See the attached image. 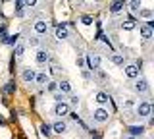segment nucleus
Instances as JSON below:
<instances>
[{
  "mask_svg": "<svg viewBox=\"0 0 154 139\" xmlns=\"http://www.w3.org/2000/svg\"><path fill=\"white\" fill-rule=\"evenodd\" d=\"M35 75H37V71L33 70V68H25V70L21 71V79L27 81V83H29V81H35Z\"/></svg>",
  "mask_w": 154,
  "mask_h": 139,
  "instance_id": "nucleus-7",
  "label": "nucleus"
},
{
  "mask_svg": "<svg viewBox=\"0 0 154 139\" xmlns=\"http://www.w3.org/2000/svg\"><path fill=\"white\" fill-rule=\"evenodd\" d=\"M23 52H25V46H23V45H16V52H14V58H21Z\"/></svg>",
  "mask_w": 154,
  "mask_h": 139,
  "instance_id": "nucleus-20",
  "label": "nucleus"
},
{
  "mask_svg": "<svg viewBox=\"0 0 154 139\" xmlns=\"http://www.w3.org/2000/svg\"><path fill=\"white\" fill-rule=\"evenodd\" d=\"M143 133H144V128L143 126H131V128H129V135H131V137L143 135Z\"/></svg>",
  "mask_w": 154,
  "mask_h": 139,
  "instance_id": "nucleus-16",
  "label": "nucleus"
},
{
  "mask_svg": "<svg viewBox=\"0 0 154 139\" xmlns=\"http://www.w3.org/2000/svg\"><path fill=\"white\" fill-rule=\"evenodd\" d=\"M108 100H110V95L104 93V91H100V93L96 95V103H98V104H106Z\"/></svg>",
  "mask_w": 154,
  "mask_h": 139,
  "instance_id": "nucleus-17",
  "label": "nucleus"
},
{
  "mask_svg": "<svg viewBox=\"0 0 154 139\" xmlns=\"http://www.w3.org/2000/svg\"><path fill=\"white\" fill-rule=\"evenodd\" d=\"M69 112H71V106L66 103V100H64V103H56V106H54V114H56L58 118H64V116H67Z\"/></svg>",
  "mask_w": 154,
  "mask_h": 139,
  "instance_id": "nucleus-1",
  "label": "nucleus"
},
{
  "mask_svg": "<svg viewBox=\"0 0 154 139\" xmlns=\"http://www.w3.org/2000/svg\"><path fill=\"white\" fill-rule=\"evenodd\" d=\"M56 37H58L60 41H66L67 37H69V31L66 29V25H58V27H56Z\"/></svg>",
  "mask_w": 154,
  "mask_h": 139,
  "instance_id": "nucleus-11",
  "label": "nucleus"
},
{
  "mask_svg": "<svg viewBox=\"0 0 154 139\" xmlns=\"http://www.w3.org/2000/svg\"><path fill=\"white\" fill-rule=\"evenodd\" d=\"M87 66H89V70H98L100 68V56L98 54H89L87 56Z\"/></svg>",
  "mask_w": 154,
  "mask_h": 139,
  "instance_id": "nucleus-3",
  "label": "nucleus"
},
{
  "mask_svg": "<svg viewBox=\"0 0 154 139\" xmlns=\"http://www.w3.org/2000/svg\"><path fill=\"white\" fill-rule=\"evenodd\" d=\"M141 16H143V17H148V20H150V17H152V12H150V10H143V12H141Z\"/></svg>",
  "mask_w": 154,
  "mask_h": 139,
  "instance_id": "nucleus-32",
  "label": "nucleus"
},
{
  "mask_svg": "<svg viewBox=\"0 0 154 139\" xmlns=\"http://www.w3.org/2000/svg\"><path fill=\"white\" fill-rule=\"evenodd\" d=\"M112 62H114L116 66H123L125 64V58H123L122 54H112Z\"/></svg>",
  "mask_w": 154,
  "mask_h": 139,
  "instance_id": "nucleus-19",
  "label": "nucleus"
},
{
  "mask_svg": "<svg viewBox=\"0 0 154 139\" xmlns=\"http://www.w3.org/2000/svg\"><path fill=\"white\" fill-rule=\"evenodd\" d=\"M4 91H6L8 95H14V93H16V83H14V81H8L6 87H4Z\"/></svg>",
  "mask_w": 154,
  "mask_h": 139,
  "instance_id": "nucleus-21",
  "label": "nucleus"
},
{
  "mask_svg": "<svg viewBox=\"0 0 154 139\" xmlns=\"http://www.w3.org/2000/svg\"><path fill=\"white\" fill-rule=\"evenodd\" d=\"M127 6H129V10H131L133 14H135V12H139V10H141V2H139V0H131V2H129V4H127Z\"/></svg>",
  "mask_w": 154,
  "mask_h": 139,
  "instance_id": "nucleus-18",
  "label": "nucleus"
},
{
  "mask_svg": "<svg viewBox=\"0 0 154 139\" xmlns=\"http://www.w3.org/2000/svg\"><path fill=\"white\" fill-rule=\"evenodd\" d=\"M0 126H6V120H4L2 116H0Z\"/></svg>",
  "mask_w": 154,
  "mask_h": 139,
  "instance_id": "nucleus-36",
  "label": "nucleus"
},
{
  "mask_svg": "<svg viewBox=\"0 0 154 139\" xmlns=\"http://www.w3.org/2000/svg\"><path fill=\"white\" fill-rule=\"evenodd\" d=\"M125 77L127 79H137L139 77V70L135 68V66H125Z\"/></svg>",
  "mask_w": 154,
  "mask_h": 139,
  "instance_id": "nucleus-9",
  "label": "nucleus"
},
{
  "mask_svg": "<svg viewBox=\"0 0 154 139\" xmlns=\"http://www.w3.org/2000/svg\"><path fill=\"white\" fill-rule=\"evenodd\" d=\"M16 12H17L16 14L17 17H23V16H25V10H23V4L21 2H16Z\"/></svg>",
  "mask_w": 154,
  "mask_h": 139,
  "instance_id": "nucleus-23",
  "label": "nucleus"
},
{
  "mask_svg": "<svg viewBox=\"0 0 154 139\" xmlns=\"http://www.w3.org/2000/svg\"><path fill=\"white\" fill-rule=\"evenodd\" d=\"M135 91H139V93H146V91H148V81L144 77H137V81H135Z\"/></svg>",
  "mask_w": 154,
  "mask_h": 139,
  "instance_id": "nucleus-6",
  "label": "nucleus"
},
{
  "mask_svg": "<svg viewBox=\"0 0 154 139\" xmlns=\"http://www.w3.org/2000/svg\"><path fill=\"white\" fill-rule=\"evenodd\" d=\"M35 60L38 62V64H46V62H48V52L46 50H38L37 56H35Z\"/></svg>",
  "mask_w": 154,
  "mask_h": 139,
  "instance_id": "nucleus-15",
  "label": "nucleus"
},
{
  "mask_svg": "<svg viewBox=\"0 0 154 139\" xmlns=\"http://www.w3.org/2000/svg\"><path fill=\"white\" fill-rule=\"evenodd\" d=\"M6 43H8V45H16V43H17V35H12V37H8V39H6Z\"/></svg>",
  "mask_w": 154,
  "mask_h": 139,
  "instance_id": "nucleus-29",
  "label": "nucleus"
},
{
  "mask_svg": "<svg viewBox=\"0 0 154 139\" xmlns=\"http://www.w3.org/2000/svg\"><path fill=\"white\" fill-rule=\"evenodd\" d=\"M46 89L48 91H56L58 89V83H56V81H48V83H46Z\"/></svg>",
  "mask_w": 154,
  "mask_h": 139,
  "instance_id": "nucleus-28",
  "label": "nucleus"
},
{
  "mask_svg": "<svg viewBox=\"0 0 154 139\" xmlns=\"http://www.w3.org/2000/svg\"><path fill=\"white\" fill-rule=\"evenodd\" d=\"M133 104H135V103H133V100H131V99H129V100H125V104H123V106H125V108H131V106H133Z\"/></svg>",
  "mask_w": 154,
  "mask_h": 139,
  "instance_id": "nucleus-35",
  "label": "nucleus"
},
{
  "mask_svg": "<svg viewBox=\"0 0 154 139\" xmlns=\"http://www.w3.org/2000/svg\"><path fill=\"white\" fill-rule=\"evenodd\" d=\"M35 81L38 85H46L48 83V74H46V71H38V74L35 75Z\"/></svg>",
  "mask_w": 154,
  "mask_h": 139,
  "instance_id": "nucleus-14",
  "label": "nucleus"
},
{
  "mask_svg": "<svg viewBox=\"0 0 154 139\" xmlns=\"http://www.w3.org/2000/svg\"><path fill=\"white\" fill-rule=\"evenodd\" d=\"M33 27H35L37 35H46V33H48V23H46L45 20H37Z\"/></svg>",
  "mask_w": 154,
  "mask_h": 139,
  "instance_id": "nucleus-5",
  "label": "nucleus"
},
{
  "mask_svg": "<svg viewBox=\"0 0 154 139\" xmlns=\"http://www.w3.org/2000/svg\"><path fill=\"white\" fill-rule=\"evenodd\" d=\"M21 4H23V8H35L37 6L35 0H25V2H21Z\"/></svg>",
  "mask_w": 154,
  "mask_h": 139,
  "instance_id": "nucleus-26",
  "label": "nucleus"
},
{
  "mask_svg": "<svg viewBox=\"0 0 154 139\" xmlns=\"http://www.w3.org/2000/svg\"><path fill=\"white\" fill-rule=\"evenodd\" d=\"M123 8H125V4L122 2V0H118V2H112V4H110V12H112L114 16L122 14V12H123Z\"/></svg>",
  "mask_w": 154,
  "mask_h": 139,
  "instance_id": "nucleus-10",
  "label": "nucleus"
},
{
  "mask_svg": "<svg viewBox=\"0 0 154 139\" xmlns=\"http://www.w3.org/2000/svg\"><path fill=\"white\" fill-rule=\"evenodd\" d=\"M29 45H31V46H37L38 45V39H37V37H29Z\"/></svg>",
  "mask_w": 154,
  "mask_h": 139,
  "instance_id": "nucleus-31",
  "label": "nucleus"
},
{
  "mask_svg": "<svg viewBox=\"0 0 154 139\" xmlns=\"http://www.w3.org/2000/svg\"><path fill=\"white\" fill-rule=\"evenodd\" d=\"M56 103H64V95H60V93H56Z\"/></svg>",
  "mask_w": 154,
  "mask_h": 139,
  "instance_id": "nucleus-34",
  "label": "nucleus"
},
{
  "mask_svg": "<svg viewBox=\"0 0 154 139\" xmlns=\"http://www.w3.org/2000/svg\"><path fill=\"white\" fill-rule=\"evenodd\" d=\"M71 106V104H73V106H77V104H79V97H77V95H71V99H69V103H67Z\"/></svg>",
  "mask_w": 154,
  "mask_h": 139,
  "instance_id": "nucleus-27",
  "label": "nucleus"
},
{
  "mask_svg": "<svg viewBox=\"0 0 154 139\" xmlns=\"http://www.w3.org/2000/svg\"><path fill=\"white\" fill-rule=\"evenodd\" d=\"M81 23H83V25H93V17H91V16H83V17H81Z\"/></svg>",
  "mask_w": 154,
  "mask_h": 139,
  "instance_id": "nucleus-25",
  "label": "nucleus"
},
{
  "mask_svg": "<svg viewBox=\"0 0 154 139\" xmlns=\"http://www.w3.org/2000/svg\"><path fill=\"white\" fill-rule=\"evenodd\" d=\"M50 131H52V128L48 126L46 122H45V124H41V133H42L45 137H48V135H50Z\"/></svg>",
  "mask_w": 154,
  "mask_h": 139,
  "instance_id": "nucleus-22",
  "label": "nucleus"
},
{
  "mask_svg": "<svg viewBox=\"0 0 154 139\" xmlns=\"http://www.w3.org/2000/svg\"><path fill=\"white\" fill-rule=\"evenodd\" d=\"M133 27H135L133 20H127V21H123V23H122V29H125V31H131Z\"/></svg>",
  "mask_w": 154,
  "mask_h": 139,
  "instance_id": "nucleus-24",
  "label": "nucleus"
},
{
  "mask_svg": "<svg viewBox=\"0 0 154 139\" xmlns=\"http://www.w3.org/2000/svg\"><path fill=\"white\" fill-rule=\"evenodd\" d=\"M139 29H141V35H143V39L144 41H148V39H152V27L150 25H143V27H139Z\"/></svg>",
  "mask_w": 154,
  "mask_h": 139,
  "instance_id": "nucleus-13",
  "label": "nucleus"
},
{
  "mask_svg": "<svg viewBox=\"0 0 154 139\" xmlns=\"http://www.w3.org/2000/svg\"><path fill=\"white\" fill-rule=\"evenodd\" d=\"M137 114H139L141 118H150V114H152V104H150V103H139Z\"/></svg>",
  "mask_w": 154,
  "mask_h": 139,
  "instance_id": "nucleus-2",
  "label": "nucleus"
},
{
  "mask_svg": "<svg viewBox=\"0 0 154 139\" xmlns=\"http://www.w3.org/2000/svg\"><path fill=\"white\" fill-rule=\"evenodd\" d=\"M67 116H71V120H75V122H81V118H79V116H77V114H75V112H69V114H67Z\"/></svg>",
  "mask_w": 154,
  "mask_h": 139,
  "instance_id": "nucleus-33",
  "label": "nucleus"
},
{
  "mask_svg": "<svg viewBox=\"0 0 154 139\" xmlns=\"http://www.w3.org/2000/svg\"><path fill=\"white\" fill-rule=\"evenodd\" d=\"M58 89L62 91V95H71V83L66 79H62L60 83H58Z\"/></svg>",
  "mask_w": 154,
  "mask_h": 139,
  "instance_id": "nucleus-12",
  "label": "nucleus"
},
{
  "mask_svg": "<svg viewBox=\"0 0 154 139\" xmlns=\"http://www.w3.org/2000/svg\"><path fill=\"white\" fill-rule=\"evenodd\" d=\"M52 129H54V133H66V129H67V124L64 122V120H58V122H54L52 124Z\"/></svg>",
  "mask_w": 154,
  "mask_h": 139,
  "instance_id": "nucleus-8",
  "label": "nucleus"
},
{
  "mask_svg": "<svg viewBox=\"0 0 154 139\" xmlns=\"http://www.w3.org/2000/svg\"><path fill=\"white\" fill-rule=\"evenodd\" d=\"M125 139H139V137H131V135H127V137H125Z\"/></svg>",
  "mask_w": 154,
  "mask_h": 139,
  "instance_id": "nucleus-37",
  "label": "nucleus"
},
{
  "mask_svg": "<svg viewBox=\"0 0 154 139\" xmlns=\"http://www.w3.org/2000/svg\"><path fill=\"white\" fill-rule=\"evenodd\" d=\"M75 64H77V68H85V58H77Z\"/></svg>",
  "mask_w": 154,
  "mask_h": 139,
  "instance_id": "nucleus-30",
  "label": "nucleus"
},
{
  "mask_svg": "<svg viewBox=\"0 0 154 139\" xmlns=\"http://www.w3.org/2000/svg\"><path fill=\"white\" fill-rule=\"evenodd\" d=\"M94 122H108V110L98 106L94 110Z\"/></svg>",
  "mask_w": 154,
  "mask_h": 139,
  "instance_id": "nucleus-4",
  "label": "nucleus"
}]
</instances>
